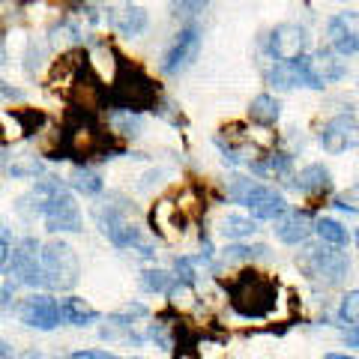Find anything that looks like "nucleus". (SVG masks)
<instances>
[{
	"mask_svg": "<svg viewBox=\"0 0 359 359\" xmlns=\"http://www.w3.org/2000/svg\"><path fill=\"white\" fill-rule=\"evenodd\" d=\"M224 290H228V299H231V309L240 314V318H269L276 311V302H278V285L276 278H269L261 269H243L224 282Z\"/></svg>",
	"mask_w": 359,
	"mask_h": 359,
	"instance_id": "f257e3e1",
	"label": "nucleus"
},
{
	"mask_svg": "<svg viewBox=\"0 0 359 359\" xmlns=\"http://www.w3.org/2000/svg\"><path fill=\"white\" fill-rule=\"evenodd\" d=\"M27 201H36L33 204V212H39L45 219V228L51 233H81L84 231V222H81V210H78L75 198L66 192V189L57 183L54 177H45L36 183L33 195Z\"/></svg>",
	"mask_w": 359,
	"mask_h": 359,
	"instance_id": "f03ea898",
	"label": "nucleus"
},
{
	"mask_svg": "<svg viewBox=\"0 0 359 359\" xmlns=\"http://www.w3.org/2000/svg\"><path fill=\"white\" fill-rule=\"evenodd\" d=\"M117 66L120 69L114 75V84L105 90V102L120 114H141L147 108H156L159 90L150 81V75L126 60H117Z\"/></svg>",
	"mask_w": 359,
	"mask_h": 359,
	"instance_id": "7ed1b4c3",
	"label": "nucleus"
},
{
	"mask_svg": "<svg viewBox=\"0 0 359 359\" xmlns=\"http://www.w3.org/2000/svg\"><path fill=\"white\" fill-rule=\"evenodd\" d=\"M96 222L102 233L117 245V249H138L141 255H153V245L141 237V224L138 212L126 198L111 195L102 207H96Z\"/></svg>",
	"mask_w": 359,
	"mask_h": 359,
	"instance_id": "20e7f679",
	"label": "nucleus"
},
{
	"mask_svg": "<svg viewBox=\"0 0 359 359\" xmlns=\"http://www.w3.org/2000/svg\"><path fill=\"white\" fill-rule=\"evenodd\" d=\"M39 269H42V285L54 290H72L81 276V264L69 243L51 240L39 249Z\"/></svg>",
	"mask_w": 359,
	"mask_h": 359,
	"instance_id": "39448f33",
	"label": "nucleus"
},
{
	"mask_svg": "<svg viewBox=\"0 0 359 359\" xmlns=\"http://www.w3.org/2000/svg\"><path fill=\"white\" fill-rule=\"evenodd\" d=\"M228 198L233 204L249 207L252 216L261 222L278 219L282 212H287V201L282 195L273 192V189L264 183H257V180H249V177H233L228 183Z\"/></svg>",
	"mask_w": 359,
	"mask_h": 359,
	"instance_id": "423d86ee",
	"label": "nucleus"
},
{
	"mask_svg": "<svg viewBox=\"0 0 359 359\" xmlns=\"http://www.w3.org/2000/svg\"><path fill=\"white\" fill-rule=\"evenodd\" d=\"M60 144H63L66 153L75 156V159H81V162L105 159L102 156L105 153V135L96 126L93 114H87V111H78V120H72L69 126H66Z\"/></svg>",
	"mask_w": 359,
	"mask_h": 359,
	"instance_id": "0eeeda50",
	"label": "nucleus"
},
{
	"mask_svg": "<svg viewBox=\"0 0 359 359\" xmlns=\"http://www.w3.org/2000/svg\"><path fill=\"white\" fill-rule=\"evenodd\" d=\"M297 266L306 273L309 282L314 285H339L341 278L347 276V261L341 255L327 252L323 245H306L299 255H297Z\"/></svg>",
	"mask_w": 359,
	"mask_h": 359,
	"instance_id": "6e6552de",
	"label": "nucleus"
},
{
	"mask_svg": "<svg viewBox=\"0 0 359 359\" xmlns=\"http://www.w3.org/2000/svg\"><path fill=\"white\" fill-rule=\"evenodd\" d=\"M299 75H302V84H309L314 90L327 87L332 81H339V78H344L347 72V63L339 57V54H332L327 48L314 51L311 57H299Z\"/></svg>",
	"mask_w": 359,
	"mask_h": 359,
	"instance_id": "1a4fd4ad",
	"label": "nucleus"
},
{
	"mask_svg": "<svg viewBox=\"0 0 359 359\" xmlns=\"http://www.w3.org/2000/svg\"><path fill=\"white\" fill-rule=\"evenodd\" d=\"M18 318H21V323H27V327H33V330L48 332V330H54V327H60L57 299H51V297H45V294L21 299Z\"/></svg>",
	"mask_w": 359,
	"mask_h": 359,
	"instance_id": "9d476101",
	"label": "nucleus"
},
{
	"mask_svg": "<svg viewBox=\"0 0 359 359\" xmlns=\"http://www.w3.org/2000/svg\"><path fill=\"white\" fill-rule=\"evenodd\" d=\"M198 51H201V30H198L195 25H189L186 30H180V36L174 39L171 51L165 54L162 72L177 75V72L189 69V66H192V60L198 57Z\"/></svg>",
	"mask_w": 359,
	"mask_h": 359,
	"instance_id": "9b49d317",
	"label": "nucleus"
},
{
	"mask_svg": "<svg viewBox=\"0 0 359 359\" xmlns=\"http://www.w3.org/2000/svg\"><path fill=\"white\" fill-rule=\"evenodd\" d=\"M320 147L327 153H344L356 147V114L351 111V114H339L323 123L320 129Z\"/></svg>",
	"mask_w": 359,
	"mask_h": 359,
	"instance_id": "f8f14e48",
	"label": "nucleus"
},
{
	"mask_svg": "<svg viewBox=\"0 0 359 359\" xmlns=\"http://www.w3.org/2000/svg\"><path fill=\"white\" fill-rule=\"evenodd\" d=\"M306 45H309L306 30H302L299 25H290V21H287V25H278L273 30V36H269V48H273L278 63L299 60L302 54H306Z\"/></svg>",
	"mask_w": 359,
	"mask_h": 359,
	"instance_id": "ddd939ff",
	"label": "nucleus"
},
{
	"mask_svg": "<svg viewBox=\"0 0 359 359\" xmlns=\"http://www.w3.org/2000/svg\"><path fill=\"white\" fill-rule=\"evenodd\" d=\"M9 278H15L18 285L39 287L42 285V269H39V252L36 243L25 240L13 249V261H9Z\"/></svg>",
	"mask_w": 359,
	"mask_h": 359,
	"instance_id": "4468645a",
	"label": "nucleus"
},
{
	"mask_svg": "<svg viewBox=\"0 0 359 359\" xmlns=\"http://www.w3.org/2000/svg\"><path fill=\"white\" fill-rule=\"evenodd\" d=\"M327 36L332 42V48L341 54V57H353L359 48V36H356V18L351 15H335L327 25Z\"/></svg>",
	"mask_w": 359,
	"mask_h": 359,
	"instance_id": "2eb2a0df",
	"label": "nucleus"
},
{
	"mask_svg": "<svg viewBox=\"0 0 359 359\" xmlns=\"http://www.w3.org/2000/svg\"><path fill=\"white\" fill-rule=\"evenodd\" d=\"M311 231H314V222H311L309 212H282L276 222V237L287 245L302 243Z\"/></svg>",
	"mask_w": 359,
	"mask_h": 359,
	"instance_id": "dca6fc26",
	"label": "nucleus"
},
{
	"mask_svg": "<svg viewBox=\"0 0 359 359\" xmlns=\"http://www.w3.org/2000/svg\"><path fill=\"white\" fill-rule=\"evenodd\" d=\"M57 311H60V320L63 323H72V327H87V323L99 320V311L93 306H87L84 299L78 297H66L57 302Z\"/></svg>",
	"mask_w": 359,
	"mask_h": 359,
	"instance_id": "f3484780",
	"label": "nucleus"
},
{
	"mask_svg": "<svg viewBox=\"0 0 359 359\" xmlns=\"http://www.w3.org/2000/svg\"><path fill=\"white\" fill-rule=\"evenodd\" d=\"M294 186L299 192H323V189H330V171L323 165H309L297 174Z\"/></svg>",
	"mask_w": 359,
	"mask_h": 359,
	"instance_id": "a211bd4d",
	"label": "nucleus"
},
{
	"mask_svg": "<svg viewBox=\"0 0 359 359\" xmlns=\"http://www.w3.org/2000/svg\"><path fill=\"white\" fill-rule=\"evenodd\" d=\"M69 183H72V189H75V192H81V195H87V198H93V195H102V189H105L102 177H99L96 171H90L87 165H78V168H75V171H72V177H69Z\"/></svg>",
	"mask_w": 359,
	"mask_h": 359,
	"instance_id": "6ab92c4d",
	"label": "nucleus"
},
{
	"mask_svg": "<svg viewBox=\"0 0 359 359\" xmlns=\"http://www.w3.org/2000/svg\"><path fill=\"white\" fill-rule=\"evenodd\" d=\"M278 114H282V108H278V102L269 93L255 96L252 105H249V117L255 123H261V126H273V123L278 120Z\"/></svg>",
	"mask_w": 359,
	"mask_h": 359,
	"instance_id": "aec40b11",
	"label": "nucleus"
},
{
	"mask_svg": "<svg viewBox=\"0 0 359 359\" xmlns=\"http://www.w3.org/2000/svg\"><path fill=\"white\" fill-rule=\"evenodd\" d=\"M117 30L123 33V36H138V33L147 30V9L141 6H126L123 13L117 15Z\"/></svg>",
	"mask_w": 359,
	"mask_h": 359,
	"instance_id": "412c9836",
	"label": "nucleus"
},
{
	"mask_svg": "<svg viewBox=\"0 0 359 359\" xmlns=\"http://www.w3.org/2000/svg\"><path fill=\"white\" fill-rule=\"evenodd\" d=\"M314 231H318V237L323 243L335 245V249H344V245L351 243V233H347V228H341L335 219H318V222H314Z\"/></svg>",
	"mask_w": 359,
	"mask_h": 359,
	"instance_id": "4be33fe9",
	"label": "nucleus"
},
{
	"mask_svg": "<svg viewBox=\"0 0 359 359\" xmlns=\"http://www.w3.org/2000/svg\"><path fill=\"white\" fill-rule=\"evenodd\" d=\"M252 171L264 174V177H287L294 171V159L285 153H269L264 162H252Z\"/></svg>",
	"mask_w": 359,
	"mask_h": 359,
	"instance_id": "5701e85b",
	"label": "nucleus"
},
{
	"mask_svg": "<svg viewBox=\"0 0 359 359\" xmlns=\"http://www.w3.org/2000/svg\"><path fill=\"white\" fill-rule=\"evenodd\" d=\"M4 171L13 174V177H21V180H30V177H39L42 174V162L36 159V156H13L9 162H4Z\"/></svg>",
	"mask_w": 359,
	"mask_h": 359,
	"instance_id": "b1692460",
	"label": "nucleus"
},
{
	"mask_svg": "<svg viewBox=\"0 0 359 359\" xmlns=\"http://www.w3.org/2000/svg\"><path fill=\"white\" fill-rule=\"evenodd\" d=\"M219 231H222V237H228V240H245V237H252L257 228H255V222H252V219L233 216V212H231V216H224V219H222Z\"/></svg>",
	"mask_w": 359,
	"mask_h": 359,
	"instance_id": "393cba45",
	"label": "nucleus"
},
{
	"mask_svg": "<svg viewBox=\"0 0 359 359\" xmlns=\"http://www.w3.org/2000/svg\"><path fill=\"white\" fill-rule=\"evenodd\" d=\"M168 299H171V306L180 309V311H189V309L198 306V294H195L192 282H180V278L168 287Z\"/></svg>",
	"mask_w": 359,
	"mask_h": 359,
	"instance_id": "a878e982",
	"label": "nucleus"
},
{
	"mask_svg": "<svg viewBox=\"0 0 359 359\" xmlns=\"http://www.w3.org/2000/svg\"><path fill=\"white\" fill-rule=\"evenodd\" d=\"M78 42H81V30H78L72 21H60V25L51 30V45L57 51L72 48V45H78Z\"/></svg>",
	"mask_w": 359,
	"mask_h": 359,
	"instance_id": "bb28decb",
	"label": "nucleus"
},
{
	"mask_svg": "<svg viewBox=\"0 0 359 359\" xmlns=\"http://www.w3.org/2000/svg\"><path fill=\"white\" fill-rule=\"evenodd\" d=\"M273 84L276 87H282V90H290V87H297L302 84V75H299V63H276V69H273Z\"/></svg>",
	"mask_w": 359,
	"mask_h": 359,
	"instance_id": "cd10ccee",
	"label": "nucleus"
},
{
	"mask_svg": "<svg viewBox=\"0 0 359 359\" xmlns=\"http://www.w3.org/2000/svg\"><path fill=\"white\" fill-rule=\"evenodd\" d=\"M141 285H144V290H150V294H162V290L174 285V276L165 273V269H147V273L141 276Z\"/></svg>",
	"mask_w": 359,
	"mask_h": 359,
	"instance_id": "c85d7f7f",
	"label": "nucleus"
},
{
	"mask_svg": "<svg viewBox=\"0 0 359 359\" xmlns=\"http://www.w3.org/2000/svg\"><path fill=\"white\" fill-rule=\"evenodd\" d=\"M266 245H228L224 249V261H245V257H264Z\"/></svg>",
	"mask_w": 359,
	"mask_h": 359,
	"instance_id": "c756f323",
	"label": "nucleus"
},
{
	"mask_svg": "<svg viewBox=\"0 0 359 359\" xmlns=\"http://www.w3.org/2000/svg\"><path fill=\"white\" fill-rule=\"evenodd\" d=\"M341 320L351 330H356V320H359V294L356 290H351V294L344 297V302H341Z\"/></svg>",
	"mask_w": 359,
	"mask_h": 359,
	"instance_id": "7c9ffc66",
	"label": "nucleus"
},
{
	"mask_svg": "<svg viewBox=\"0 0 359 359\" xmlns=\"http://www.w3.org/2000/svg\"><path fill=\"white\" fill-rule=\"evenodd\" d=\"M356 198H359V186H351L347 192H341L339 198H335V207L339 210H347V212H356Z\"/></svg>",
	"mask_w": 359,
	"mask_h": 359,
	"instance_id": "2f4dec72",
	"label": "nucleus"
},
{
	"mask_svg": "<svg viewBox=\"0 0 359 359\" xmlns=\"http://www.w3.org/2000/svg\"><path fill=\"white\" fill-rule=\"evenodd\" d=\"M210 4V0H177V9L183 15H192V13H198V9H204Z\"/></svg>",
	"mask_w": 359,
	"mask_h": 359,
	"instance_id": "473e14b6",
	"label": "nucleus"
},
{
	"mask_svg": "<svg viewBox=\"0 0 359 359\" xmlns=\"http://www.w3.org/2000/svg\"><path fill=\"white\" fill-rule=\"evenodd\" d=\"M69 359H117V356L108 353V351H78V353H72Z\"/></svg>",
	"mask_w": 359,
	"mask_h": 359,
	"instance_id": "72a5a7b5",
	"label": "nucleus"
},
{
	"mask_svg": "<svg viewBox=\"0 0 359 359\" xmlns=\"http://www.w3.org/2000/svg\"><path fill=\"white\" fill-rule=\"evenodd\" d=\"M6 257H9V245H6V240L0 237V266L6 264Z\"/></svg>",
	"mask_w": 359,
	"mask_h": 359,
	"instance_id": "f704fd0d",
	"label": "nucleus"
},
{
	"mask_svg": "<svg viewBox=\"0 0 359 359\" xmlns=\"http://www.w3.org/2000/svg\"><path fill=\"white\" fill-rule=\"evenodd\" d=\"M6 63V42H4V33H0V66Z\"/></svg>",
	"mask_w": 359,
	"mask_h": 359,
	"instance_id": "c9c22d12",
	"label": "nucleus"
},
{
	"mask_svg": "<svg viewBox=\"0 0 359 359\" xmlns=\"http://www.w3.org/2000/svg\"><path fill=\"white\" fill-rule=\"evenodd\" d=\"M0 359H13V351H9L4 341H0Z\"/></svg>",
	"mask_w": 359,
	"mask_h": 359,
	"instance_id": "e433bc0d",
	"label": "nucleus"
},
{
	"mask_svg": "<svg viewBox=\"0 0 359 359\" xmlns=\"http://www.w3.org/2000/svg\"><path fill=\"white\" fill-rule=\"evenodd\" d=\"M21 359H42V353L39 351H25V353H21Z\"/></svg>",
	"mask_w": 359,
	"mask_h": 359,
	"instance_id": "4c0bfd02",
	"label": "nucleus"
},
{
	"mask_svg": "<svg viewBox=\"0 0 359 359\" xmlns=\"http://www.w3.org/2000/svg\"><path fill=\"white\" fill-rule=\"evenodd\" d=\"M323 359H353V356H344V353H327Z\"/></svg>",
	"mask_w": 359,
	"mask_h": 359,
	"instance_id": "58836bf2",
	"label": "nucleus"
}]
</instances>
